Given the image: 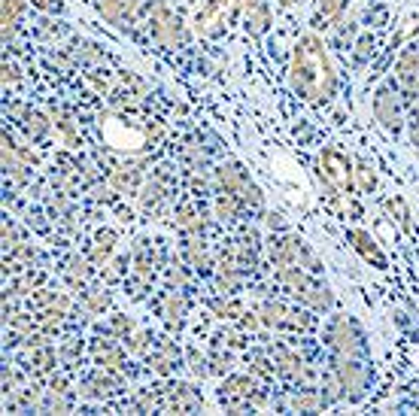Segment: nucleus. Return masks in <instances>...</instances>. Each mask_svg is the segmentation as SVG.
Masks as SVG:
<instances>
[{
    "instance_id": "7ed1b4c3",
    "label": "nucleus",
    "mask_w": 419,
    "mask_h": 416,
    "mask_svg": "<svg viewBox=\"0 0 419 416\" xmlns=\"http://www.w3.org/2000/svg\"><path fill=\"white\" fill-rule=\"evenodd\" d=\"M353 240H356V250L368 258V262H373L377 267H386V258H383V252L377 250V243L371 240V234L365 231H353Z\"/></svg>"
},
{
    "instance_id": "6e6552de",
    "label": "nucleus",
    "mask_w": 419,
    "mask_h": 416,
    "mask_svg": "<svg viewBox=\"0 0 419 416\" xmlns=\"http://www.w3.org/2000/svg\"><path fill=\"white\" fill-rule=\"evenodd\" d=\"M413 137L419 140V110L413 112Z\"/></svg>"
},
{
    "instance_id": "f03ea898",
    "label": "nucleus",
    "mask_w": 419,
    "mask_h": 416,
    "mask_svg": "<svg viewBox=\"0 0 419 416\" xmlns=\"http://www.w3.org/2000/svg\"><path fill=\"white\" fill-rule=\"evenodd\" d=\"M322 176L328 179V183H334L337 188H346L349 186V164L341 152H334V149H328L322 155Z\"/></svg>"
},
{
    "instance_id": "39448f33",
    "label": "nucleus",
    "mask_w": 419,
    "mask_h": 416,
    "mask_svg": "<svg viewBox=\"0 0 419 416\" xmlns=\"http://www.w3.org/2000/svg\"><path fill=\"white\" fill-rule=\"evenodd\" d=\"M377 116L383 119V125H386V128L398 125V110L389 107V92H380V97H377Z\"/></svg>"
},
{
    "instance_id": "0eeeda50",
    "label": "nucleus",
    "mask_w": 419,
    "mask_h": 416,
    "mask_svg": "<svg viewBox=\"0 0 419 416\" xmlns=\"http://www.w3.org/2000/svg\"><path fill=\"white\" fill-rule=\"evenodd\" d=\"M37 6H43V9H61L58 0H37Z\"/></svg>"
},
{
    "instance_id": "20e7f679",
    "label": "nucleus",
    "mask_w": 419,
    "mask_h": 416,
    "mask_svg": "<svg viewBox=\"0 0 419 416\" xmlns=\"http://www.w3.org/2000/svg\"><path fill=\"white\" fill-rule=\"evenodd\" d=\"M249 392H253L249 380H231V383L222 389V401L231 404V407H240V401L249 398Z\"/></svg>"
},
{
    "instance_id": "423d86ee",
    "label": "nucleus",
    "mask_w": 419,
    "mask_h": 416,
    "mask_svg": "<svg viewBox=\"0 0 419 416\" xmlns=\"http://www.w3.org/2000/svg\"><path fill=\"white\" fill-rule=\"evenodd\" d=\"M16 13H18V4H16V0H4V25H13V21H16Z\"/></svg>"
},
{
    "instance_id": "f257e3e1",
    "label": "nucleus",
    "mask_w": 419,
    "mask_h": 416,
    "mask_svg": "<svg viewBox=\"0 0 419 416\" xmlns=\"http://www.w3.org/2000/svg\"><path fill=\"white\" fill-rule=\"evenodd\" d=\"M292 82H295L298 92L310 100H319V97L332 95L334 76H332V67H328L325 52H322L316 37L301 40V46L295 52V67H292Z\"/></svg>"
}]
</instances>
